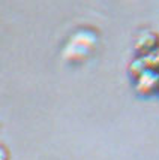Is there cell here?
<instances>
[{"label":"cell","mask_w":159,"mask_h":160,"mask_svg":"<svg viewBox=\"0 0 159 160\" xmlns=\"http://www.w3.org/2000/svg\"><path fill=\"white\" fill-rule=\"evenodd\" d=\"M137 79V91L141 94H152L159 88V72L153 69H146L143 73H140Z\"/></svg>","instance_id":"obj_1"},{"label":"cell","mask_w":159,"mask_h":160,"mask_svg":"<svg viewBox=\"0 0 159 160\" xmlns=\"http://www.w3.org/2000/svg\"><path fill=\"white\" fill-rule=\"evenodd\" d=\"M137 48H138V51H141L143 54L158 49L156 36L152 35V33H143V35H140L138 39H137Z\"/></svg>","instance_id":"obj_2"},{"label":"cell","mask_w":159,"mask_h":160,"mask_svg":"<svg viewBox=\"0 0 159 160\" xmlns=\"http://www.w3.org/2000/svg\"><path fill=\"white\" fill-rule=\"evenodd\" d=\"M0 151H2V153H0V160H8V151H6V148H2Z\"/></svg>","instance_id":"obj_3"}]
</instances>
